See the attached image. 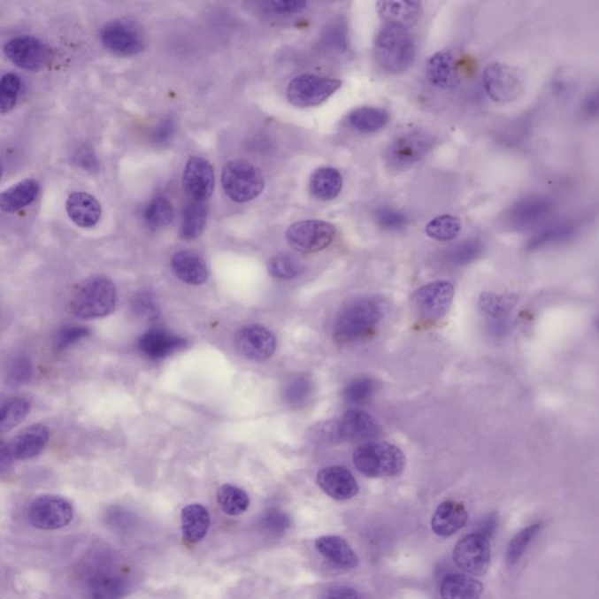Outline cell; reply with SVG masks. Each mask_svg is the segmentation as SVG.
<instances>
[{
	"label": "cell",
	"instance_id": "obj_50",
	"mask_svg": "<svg viewBox=\"0 0 599 599\" xmlns=\"http://www.w3.org/2000/svg\"><path fill=\"white\" fill-rule=\"evenodd\" d=\"M173 134H175V123L173 119H163L152 133V141L155 144L163 145L172 140Z\"/></svg>",
	"mask_w": 599,
	"mask_h": 599
},
{
	"label": "cell",
	"instance_id": "obj_53",
	"mask_svg": "<svg viewBox=\"0 0 599 599\" xmlns=\"http://www.w3.org/2000/svg\"><path fill=\"white\" fill-rule=\"evenodd\" d=\"M75 161L78 162V165L81 166V168L88 170V172H96V170L99 169L96 156H94L89 149H82V150H80L78 156H76Z\"/></svg>",
	"mask_w": 599,
	"mask_h": 599
},
{
	"label": "cell",
	"instance_id": "obj_21",
	"mask_svg": "<svg viewBox=\"0 0 599 599\" xmlns=\"http://www.w3.org/2000/svg\"><path fill=\"white\" fill-rule=\"evenodd\" d=\"M185 346L187 341L163 329L149 330L139 341L141 353L155 361L168 357Z\"/></svg>",
	"mask_w": 599,
	"mask_h": 599
},
{
	"label": "cell",
	"instance_id": "obj_40",
	"mask_svg": "<svg viewBox=\"0 0 599 599\" xmlns=\"http://www.w3.org/2000/svg\"><path fill=\"white\" fill-rule=\"evenodd\" d=\"M268 271L275 278L289 280L303 273V265L293 254L280 253L272 257L268 263Z\"/></svg>",
	"mask_w": 599,
	"mask_h": 599
},
{
	"label": "cell",
	"instance_id": "obj_5",
	"mask_svg": "<svg viewBox=\"0 0 599 599\" xmlns=\"http://www.w3.org/2000/svg\"><path fill=\"white\" fill-rule=\"evenodd\" d=\"M225 194L235 203L253 201L263 192L265 180L257 166L246 159L227 163L221 175Z\"/></svg>",
	"mask_w": 599,
	"mask_h": 599
},
{
	"label": "cell",
	"instance_id": "obj_34",
	"mask_svg": "<svg viewBox=\"0 0 599 599\" xmlns=\"http://www.w3.org/2000/svg\"><path fill=\"white\" fill-rule=\"evenodd\" d=\"M206 220H208V208H206L204 202L192 201L188 203L183 212L180 237L188 242L201 237L205 228Z\"/></svg>",
	"mask_w": 599,
	"mask_h": 599
},
{
	"label": "cell",
	"instance_id": "obj_3",
	"mask_svg": "<svg viewBox=\"0 0 599 599\" xmlns=\"http://www.w3.org/2000/svg\"><path fill=\"white\" fill-rule=\"evenodd\" d=\"M116 288L104 277L86 279L71 294L70 310L76 318L93 319L107 317L114 311Z\"/></svg>",
	"mask_w": 599,
	"mask_h": 599
},
{
	"label": "cell",
	"instance_id": "obj_8",
	"mask_svg": "<svg viewBox=\"0 0 599 599\" xmlns=\"http://www.w3.org/2000/svg\"><path fill=\"white\" fill-rule=\"evenodd\" d=\"M482 81L486 93L497 104H510L524 92V81L517 68L503 63H492L485 67Z\"/></svg>",
	"mask_w": 599,
	"mask_h": 599
},
{
	"label": "cell",
	"instance_id": "obj_37",
	"mask_svg": "<svg viewBox=\"0 0 599 599\" xmlns=\"http://www.w3.org/2000/svg\"><path fill=\"white\" fill-rule=\"evenodd\" d=\"M31 403L24 398L10 399L0 406V434L12 430L30 413Z\"/></svg>",
	"mask_w": 599,
	"mask_h": 599
},
{
	"label": "cell",
	"instance_id": "obj_16",
	"mask_svg": "<svg viewBox=\"0 0 599 599\" xmlns=\"http://www.w3.org/2000/svg\"><path fill=\"white\" fill-rule=\"evenodd\" d=\"M554 204L543 196H530L515 203L507 214V220L515 228H528L542 223L553 212Z\"/></svg>",
	"mask_w": 599,
	"mask_h": 599
},
{
	"label": "cell",
	"instance_id": "obj_23",
	"mask_svg": "<svg viewBox=\"0 0 599 599\" xmlns=\"http://www.w3.org/2000/svg\"><path fill=\"white\" fill-rule=\"evenodd\" d=\"M315 548L321 557L341 569L351 570L358 565L357 555L342 537L335 535L319 537L315 541Z\"/></svg>",
	"mask_w": 599,
	"mask_h": 599
},
{
	"label": "cell",
	"instance_id": "obj_52",
	"mask_svg": "<svg viewBox=\"0 0 599 599\" xmlns=\"http://www.w3.org/2000/svg\"><path fill=\"white\" fill-rule=\"evenodd\" d=\"M321 599H366L365 595L350 587H334L322 595Z\"/></svg>",
	"mask_w": 599,
	"mask_h": 599
},
{
	"label": "cell",
	"instance_id": "obj_20",
	"mask_svg": "<svg viewBox=\"0 0 599 599\" xmlns=\"http://www.w3.org/2000/svg\"><path fill=\"white\" fill-rule=\"evenodd\" d=\"M468 511L464 503L448 500L439 504L431 520V528L435 535L449 537L467 524Z\"/></svg>",
	"mask_w": 599,
	"mask_h": 599
},
{
	"label": "cell",
	"instance_id": "obj_55",
	"mask_svg": "<svg viewBox=\"0 0 599 599\" xmlns=\"http://www.w3.org/2000/svg\"><path fill=\"white\" fill-rule=\"evenodd\" d=\"M496 526L497 517L495 514H491L488 518H485L477 533L481 534V535L488 537L489 540L493 536L494 532H495Z\"/></svg>",
	"mask_w": 599,
	"mask_h": 599
},
{
	"label": "cell",
	"instance_id": "obj_29",
	"mask_svg": "<svg viewBox=\"0 0 599 599\" xmlns=\"http://www.w3.org/2000/svg\"><path fill=\"white\" fill-rule=\"evenodd\" d=\"M181 532L188 543H197L206 536L210 528V514L199 503L188 504L181 511Z\"/></svg>",
	"mask_w": 599,
	"mask_h": 599
},
{
	"label": "cell",
	"instance_id": "obj_35",
	"mask_svg": "<svg viewBox=\"0 0 599 599\" xmlns=\"http://www.w3.org/2000/svg\"><path fill=\"white\" fill-rule=\"evenodd\" d=\"M217 501L220 510L230 517H238L245 513L250 506V497L237 486L227 484L217 491Z\"/></svg>",
	"mask_w": 599,
	"mask_h": 599
},
{
	"label": "cell",
	"instance_id": "obj_4",
	"mask_svg": "<svg viewBox=\"0 0 599 599\" xmlns=\"http://www.w3.org/2000/svg\"><path fill=\"white\" fill-rule=\"evenodd\" d=\"M353 460L355 467L369 478L397 477L406 466L404 452L386 442H369L358 446Z\"/></svg>",
	"mask_w": 599,
	"mask_h": 599
},
{
	"label": "cell",
	"instance_id": "obj_51",
	"mask_svg": "<svg viewBox=\"0 0 599 599\" xmlns=\"http://www.w3.org/2000/svg\"><path fill=\"white\" fill-rule=\"evenodd\" d=\"M267 6L277 13L289 14L301 12L307 7L303 0H280V2L267 3Z\"/></svg>",
	"mask_w": 599,
	"mask_h": 599
},
{
	"label": "cell",
	"instance_id": "obj_2",
	"mask_svg": "<svg viewBox=\"0 0 599 599\" xmlns=\"http://www.w3.org/2000/svg\"><path fill=\"white\" fill-rule=\"evenodd\" d=\"M375 57L384 71L402 74L412 66L416 45L409 28L386 25L376 36Z\"/></svg>",
	"mask_w": 599,
	"mask_h": 599
},
{
	"label": "cell",
	"instance_id": "obj_9",
	"mask_svg": "<svg viewBox=\"0 0 599 599\" xmlns=\"http://www.w3.org/2000/svg\"><path fill=\"white\" fill-rule=\"evenodd\" d=\"M455 299V287L449 281L427 283L412 294V307L420 318L437 321L451 310Z\"/></svg>",
	"mask_w": 599,
	"mask_h": 599
},
{
	"label": "cell",
	"instance_id": "obj_33",
	"mask_svg": "<svg viewBox=\"0 0 599 599\" xmlns=\"http://www.w3.org/2000/svg\"><path fill=\"white\" fill-rule=\"evenodd\" d=\"M390 121V114L386 109L377 107H361L350 112L349 123L359 133L372 134L383 129Z\"/></svg>",
	"mask_w": 599,
	"mask_h": 599
},
{
	"label": "cell",
	"instance_id": "obj_11",
	"mask_svg": "<svg viewBox=\"0 0 599 599\" xmlns=\"http://www.w3.org/2000/svg\"><path fill=\"white\" fill-rule=\"evenodd\" d=\"M453 560L468 575L484 576L491 566V543L481 534H468L457 543L453 550Z\"/></svg>",
	"mask_w": 599,
	"mask_h": 599
},
{
	"label": "cell",
	"instance_id": "obj_56",
	"mask_svg": "<svg viewBox=\"0 0 599 599\" xmlns=\"http://www.w3.org/2000/svg\"><path fill=\"white\" fill-rule=\"evenodd\" d=\"M134 306H135L136 310L142 314L145 313L152 315L155 311L154 303H151L150 297H149L147 294H142L141 296L137 297Z\"/></svg>",
	"mask_w": 599,
	"mask_h": 599
},
{
	"label": "cell",
	"instance_id": "obj_47",
	"mask_svg": "<svg viewBox=\"0 0 599 599\" xmlns=\"http://www.w3.org/2000/svg\"><path fill=\"white\" fill-rule=\"evenodd\" d=\"M6 379L11 383L21 384L27 382L32 375V365L30 359L25 356H17L11 361L6 368Z\"/></svg>",
	"mask_w": 599,
	"mask_h": 599
},
{
	"label": "cell",
	"instance_id": "obj_31",
	"mask_svg": "<svg viewBox=\"0 0 599 599\" xmlns=\"http://www.w3.org/2000/svg\"><path fill=\"white\" fill-rule=\"evenodd\" d=\"M343 187V177L339 170L332 166H323L313 173L311 180V191L319 201H332L340 195Z\"/></svg>",
	"mask_w": 599,
	"mask_h": 599
},
{
	"label": "cell",
	"instance_id": "obj_10",
	"mask_svg": "<svg viewBox=\"0 0 599 599\" xmlns=\"http://www.w3.org/2000/svg\"><path fill=\"white\" fill-rule=\"evenodd\" d=\"M336 237V228L328 221H297L288 228L287 242L297 252L315 253L326 249Z\"/></svg>",
	"mask_w": 599,
	"mask_h": 599
},
{
	"label": "cell",
	"instance_id": "obj_43",
	"mask_svg": "<svg viewBox=\"0 0 599 599\" xmlns=\"http://www.w3.org/2000/svg\"><path fill=\"white\" fill-rule=\"evenodd\" d=\"M375 220L380 227L387 231H401L409 224L405 213L388 205H380L375 212Z\"/></svg>",
	"mask_w": 599,
	"mask_h": 599
},
{
	"label": "cell",
	"instance_id": "obj_26",
	"mask_svg": "<svg viewBox=\"0 0 599 599\" xmlns=\"http://www.w3.org/2000/svg\"><path fill=\"white\" fill-rule=\"evenodd\" d=\"M173 273L188 285H202L208 280L209 272L204 259L192 250H180L173 257Z\"/></svg>",
	"mask_w": 599,
	"mask_h": 599
},
{
	"label": "cell",
	"instance_id": "obj_38",
	"mask_svg": "<svg viewBox=\"0 0 599 599\" xmlns=\"http://www.w3.org/2000/svg\"><path fill=\"white\" fill-rule=\"evenodd\" d=\"M173 206L168 199L165 197H156L152 199L144 210V220L149 227L158 230L168 227L173 219Z\"/></svg>",
	"mask_w": 599,
	"mask_h": 599
},
{
	"label": "cell",
	"instance_id": "obj_22",
	"mask_svg": "<svg viewBox=\"0 0 599 599\" xmlns=\"http://www.w3.org/2000/svg\"><path fill=\"white\" fill-rule=\"evenodd\" d=\"M49 441V428L42 424H35L19 432L10 448L14 459L27 460L42 455Z\"/></svg>",
	"mask_w": 599,
	"mask_h": 599
},
{
	"label": "cell",
	"instance_id": "obj_27",
	"mask_svg": "<svg viewBox=\"0 0 599 599\" xmlns=\"http://www.w3.org/2000/svg\"><path fill=\"white\" fill-rule=\"evenodd\" d=\"M377 11L387 25H398L408 28L415 25L423 14L422 3L379 2Z\"/></svg>",
	"mask_w": 599,
	"mask_h": 599
},
{
	"label": "cell",
	"instance_id": "obj_17",
	"mask_svg": "<svg viewBox=\"0 0 599 599\" xmlns=\"http://www.w3.org/2000/svg\"><path fill=\"white\" fill-rule=\"evenodd\" d=\"M183 184L192 201H206L214 190L213 166L204 158L191 157L185 166Z\"/></svg>",
	"mask_w": 599,
	"mask_h": 599
},
{
	"label": "cell",
	"instance_id": "obj_24",
	"mask_svg": "<svg viewBox=\"0 0 599 599\" xmlns=\"http://www.w3.org/2000/svg\"><path fill=\"white\" fill-rule=\"evenodd\" d=\"M428 81L442 89H451L459 85V73L455 58L448 52H437L426 63Z\"/></svg>",
	"mask_w": 599,
	"mask_h": 599
},
{
	"label": "cell",
	"instance_id": "obj_7",
	"mask_svg": "<svg viewBox=\"0 0 599 599\" xmlns=\"http://www.w3.org/2000/svg\"><path fill=\"white\" fill-rule=\"evenodd\" d=\"M341 87H342L341 80L303 74L290 81L287 88V97L294 106L314 107L328 100Z\"/></svg>",
	"mask_w": 599,
	"mask_h": 599
},
{
	"label": "cell",
	"instance_id": "obj_15",
	"mask_svg": "<svg viewBox=\"0 0 599 599\" xmlns=\"http://www.w3.org/2000/svg\"><path fill=\"white\" fill-rule=\"evenodd\" d=\"M101 42L118 56H135L144 50V36L135 27L123 21L104 25L100 32Z\"/></svg>",
	"mask_w": 599,
	"mask_h": 599
},
{
	"label": "cell",
	"instance_id": "obj_32",
	"mask_svg": "<svg viewBox=\"0 0 599 599\" xmlns=\"http://www.w3.org/2000/svg\"><path fill=\"white\" fill-rule=\"evenodd\" d=\"M127 591L126 580L111 572H99L90 577V599H121Z\"/></svg>",
	"mask_w": 599,
	"mask_h": 599
},
{
	"label": "cell",
	"instance_id": "obj_42",
	"mask_svg": "<svg viewBox=\"0 0 599 599\" xmlns=\"http://www.w3.org/2000/svg\"><path fill=\"white\" fill-rule=\"evenodd\" d=\"M482 245L479 241H467L452 247L446 254V261L452 266H464L477 259L481 253Z\"/></svg>",
	"mask_w": 599,
	"mask_h": 599
},
{
	"label": "cell",
	"instance_id": "obj_25",
	"mask_svg": "<svg viewBox=\"0 0 599 599\" xmlns=\"http://www.w3.org/2000/svg\"><path fill=\"white\" fill-rule=\"evenodd\" d=\"M68 216L80 227H96L101 218V205L94 196L87 192H73L67 199Z\"/></svg>",
	"mask_w": 599,
	"mask_h": 599
},
{
	"label": "cell",
	"instance_id": "obj_45",
	"mask_svg": "<svg viewBox=\"0 0 599 599\" xmlns=\"http://www.w3.org/2000/svg\"><path fill=\"white\" fill-rule=\"evenodd\" d=\"M311 394H313V383L304 376L294 379L285 388L286 402L294 406L303 405Z\"/></svg>",
	"mask_w": 599,
	"mask_h": 599
},
{
	"label": "cell",
	"instance_id": "obj_41",
	"mask_svg": "<svg viewBox=\"0 0 599 599\" xmlns=\"http://www.w3.org/2000/svg\"><path fill=\"white\" fill-rule=\"evenodd\" d=\"M21 80L14 73L4 75L0 80V114H7L16 106Z\"/></svg>",
	"mask_w": 599,
	"mask_h": 599
},
{
	"label": "cell",
	"instance_id": "obj_19",
	"mask_svg": "<svg viewBox=\"0 0 599 599\" xmlns=\"http://www.w3.org/2000/svg\"><path fill=\"white\" fill-rule=\"evenodd\" d=\"M318 484L326 495L340 501L353 499L359 491L354 475L341 466L326 467L319 471Z\"/></svg>",
	"mask_w": 599,
	"mask_h": 599
},
{
	"label": "cell",
	"instance_id": "obj_57",
	"mask_svg": "<svg viewBox=\"0 0 599 599\" xmlns=\"http://www.w3.org/2000/svg\"><path fill=\"white\" fill-rule=\"evenodd\" d=\"M2 176H3V166L2 163H0V178H2Z\"/></svg>",
	"mask_w": 599,
	"mask_h": 599
},
{
	"label": "cell",
	"instance_id": "obj_1",
	"mask_svg": "<svg viewBox=\"0 0 599 599\" xmlns=\"http://www.w3.org/2000/svg\"><path fill=\"white\" fill-rule=\"evenodd\" d=\"M383 317V303L379 297H357L346 304L337 315L334 325V339L339 343L362 339L379 325Z\"/></svg>",
	"mask_w": 599,
	"mask_h": 599
},
{
	"label": "cell",
	"instance_id": "obj_18",
	"mask_svg": "<svg viewBox=\"0 0 599 599\" xmlns=\"http://www.w3.org/2000/svg\"><path fill=\"white\" fill-rule=\"evenodd\" d=\"M336 437L344 442L368 441L380 434L376 419L368 412L350 410L344 413L335 427Z\"/></svg>",
	"mask_w": 599,
	"mask_h": 599
},
{
	"label": "cell",
	"instance_id": "obj_12",
	"mask_svg": "<svg viewBox=\"0 0 599 599\" xmlns=\"http://www.w3.org/2000/svg\"><path fill=\"white\" fill-rule=\"evenodd\" d=\"M27 518L35 528L42 530L64 528L72 521V504L60 496L36 497L28 508Z\"/></svg>",
	"mask_w": 599,
	"mask_h": 599
},
{
	"label": "cell",
	"instance_id": "obj_30",
	"mask_svg": "<svg viewBox=\"0 0 599 599\" xmlns=\"http://www.w3.org/2000/svg\"><path fill=\"white\" fill-rule=\"evenodd\" d=\"M39 194V183L35 180H24L0 194V210L14 213L27 208L35 201Z\"/></svg>",
	"mask_w": 599,
	"mask_h": 599
},
{
	"label": "cell",
	"instance_id": "obj_48",
	"mask_svg": "<svg viewBox=\"0 0 599 599\" xmlns=\"http://www.w3.org/2000/svg\"><path fill=\"white\" fill-rule=\"evenodd\" d=\"M90 335V330L86 326H65L57 334L56 347L58 350L67 349L68 347Z\"/></svg>",
	"mask_w": 599,
	"mask_h": 599
},
{
	"label": "cell",
	"instance_id": "obj_36",
	"mask_svg": "<svg viewBox=\"0 0 599 599\" xmlns=\"http://www.w3.org/2000/svg\"><path fill=\"white\" fill-rule=\"evenodd\" d=\"M463 228L459 217L453 214H442L428 221L425 232L437 242H451L458 237Z\"/></svg>",
	"mask_w": 599,
	"mask_h": 599
},
{
	"label": "cell",
	"instance_id": "obj_49",
	"mask_svg": "<svg viewBox=\"0 0 599 599\" xmlns=\"http://www.w3.org/2000/svg\"><path fill=\"white\" fill-rule=\"evenodd\" d=\"M261 526L266 532L277 535V534L285 533L289 528L290 518L281 511L271 510L264 514L263 518H261Z\"/></svg>",
	"mask_w": 599,
	"mask_h": 599
},
{
	"label": "cell",
	"instance_id": "obj_28",
	"mask_svg": "<svg viewBox=\"0 0 599 599\" xmlns=\"http://www.w3.org/2000/svg\"><path fill=\"white\" fill-rule=\"evenodd\" d=\"M482 593V584L468 573H449L442 582V599H480Z\"/></svg>",
	"mask_w": 599,
	"mask_h": 599
},
{
	"label": "cell",
	"instance_id": "obj_46",
	"mask_svg": "<svg viewBox=\"0 0 599 599\" xmlns=\"http://www.w3.org/2000/svg\"><path fill=\"white\" fill-rule=\"evenodd\" d=\"M572 234V227L569 224L555 225V227L547 228L546 231L537 234L530 242V247L536 249V247L551 244V242H561L570 237Z\"/></svg>",
	"mask_w": 599,
	"mask_h": 599
},
{
	"label": "cell",
	"instance_id": "obj_14",
	"mask_svg": "<svg viewBox=\"0 0 599 599\" xmlns=\"http://www.w3.org/2000/svg\"><path fill=\"white\" fill-rule=\"evenodd\" d=\"M4 53L9 60L25 71H42L49 60L45 43L30 35L17 36L10 40L4 47Z\"/></svg>",
	"mask_w": 599,
	"mask_h": 599
},
{
	"label": "cell",
	"instance_id": "obj_13",
	"mask_svg": "<svg viewBox=\"0 0 599 599\" xmlns=\"http://www.w3.org/2000/svg\"><path fill=\"white\" fill-rule=\"evenodd\" d=\"M235 350L250 361L263 362L271 358L277 348V340L263 326H244L234 336Z\"/></svg>",
	"mask_w": 599,
	"mask_h": 599
},
{
	"label": "cell",
	"instance_id": "obj_39",
	"mask_svg": "<svg viewBox=\"0 0 599 599\" xmlns=\"http://www.w3.org/2000/svg\"><path fill=\"white\" fill-rule=\"evenodd\" d=\"M542 525L534 524L528 526L527 528L522 529L520 533L513 537L511 541L510 546L506 551V561L510 565L517 564L521 560L522 557L527 551L530 543L535 539L537 533L540 532Z\"/></svg>",
	"mask_w": 599,
	"mask_h": 599
},
{
	"label": "cell",
	"instance_id": "obj_6",
	"mask_svg": "<svg viewBox=\"0 0 599 599\" xmlns=\"http://www.w3.org/2000/svg\"><path fill=\"white\" fill-rule=\"evenodd\" d=\"M432 147L434 140L428 134L419 130L405 132L388 143L384 151V161L394 172H406L426 157Z\"/></svg>",
	"mask_w": 599,
	"mask_h": 599
},
{
	"label": "cell",
	"instance_id": "obj_54",
	"mask_svg": "<svg viewBox=\"0 0 599 599\" xmlns=\"http://www.w3.org/2000/svg\"><path fill=\"white\" fill-rule=\"evenodd\" d=\"M13 459L10 445L0 439V473L9 470Z\"/></svg>",
	"mask_w": 599,
	"mask_h": 599
},
{
	"label": "cell",
	"instance_id": "obj_44",
	"mask_svg": "<svg viewBox=\"0 0 599 599\" xmlns=\"http://www.w3.org/2000/svg\"><path fill=\"white\" fill-rule=\"evenodd\" d=\"M375 388L376 384L372 379L359 377V379L351 380L344 388V399L349 403H354V404L365 403L372 397V395L375 394Z\"/></svg>",
	"mask_w": 599,
	"mask_h": 599
}]
</instances>
